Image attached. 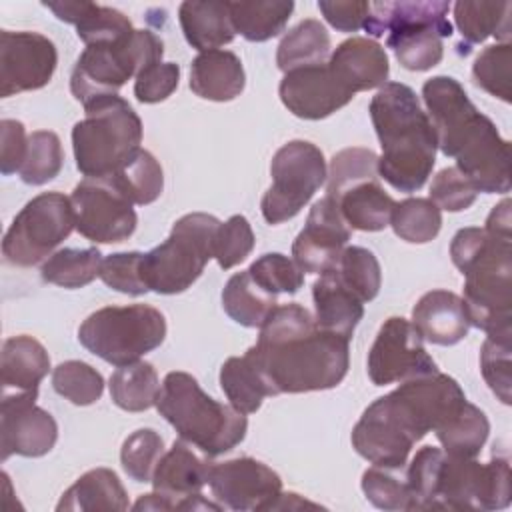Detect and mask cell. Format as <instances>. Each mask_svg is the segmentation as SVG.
I'll return each mask as SVG.
<instances>
[{"label":"cell","instance_id":"1","mask_svg":"<svg viewBox=\"0 0 512 512\" xmlns=\"http://www.w3.org/2000/svg\"><path fill=\"white\" fill-rule=\"evenodd\" d=\"M246 356L270 396L336 388L350 366V340L320 328L302 304H278Z\"/></svg>","mask_w":512,"mask_h":512},{"label":"cell","instance_id":"2","mask_svg":"<svg viewBox=\"0 0 512 512\" xmlns=\"http://www.w3.org/2000/svg\"><path fill=\"white\" fill-rule=\"evenodd\" d=\"M464 404V390L448 374L400 382L362 412L350 436L352 446L370 464L402 468L414 444L454 418Z\"/></svg>","mask_w":512,"mask_h":512},{"label":"cell","instance_id":"3","mask_svg":"<svg viewBox=\"0 0 512 512\" xmlns=\"http://www.w3.org/2000/svg\"><path fill=\"white\" fill-rule=\"evenodd\" d=\"M426 114L444 156L472 182L476 192L510 190V146L494 122L476 110L462 84L452 76H434L422 86Z\"/></svg>","mask_w":512,"mask_h":512},{"label":"cell","instance_id":"4","mask_svg":"<svg viewBox=\"0 0 512 512\" xmlns=\"http://www.w3.org/2000/svg\"><path fill=\"white\" fill-rule=\"evenodd\" d=\"M406 482L410 510H500L512 498L510 462L496 454L480 464L422 446L406 468Z\"/></svg>","mask_w":512,"mask_h":512},{"label":"cell","instance_id":"5","mask_svg":"<svg viewBox=\"0 0 512 512\" xmlns=\"http://www.w3.org/2000/svg\"><path fill=\"white\" fill-rule=\"evenodd\" d=\"M370 118L382 146L378 176L400 192L420 190L436 162V132L416 92L386 82L370 102Z\"/></svg>","mask_w":512,"mask_h":512},{"label":"cell","instance_id":"6","mask_svg":"<svg viewBox=\"0 0 512 512\" xmlns=\"http://www.w3.org/2000/svg\"><path fill=\"white\" fill-rule=\"evenodd\" d=\"M454 266L464 276V310L470 326L512 336V240L484 228H462L450 244Z\"/></svg>","mask_w":512,"mask_h":512},{"label":"cell","instance_id":"7","mask_svg":"<svg viewBox=\"0 0 512 512\" xmlns=\"http://www.w3.org/2000/svg\"><path fill=\"white\" fill-rule=\"evenodd\" d=\"M156 410L174 426L178 436L206 456H220L236 448L248 430L246 414L208 396L188 372H168Z\"/></svg>","mask_w":512,"mask_h":512},{"label":"cell","instance_id":"8","mask_svg":"<svg viewBox=\"0 0 512 512\" xmlns=\"http://www.w3.org/2000/svg\"><path fill=\"white\" fill-rule=\"evenodd\" d=\"M448 10L450 4L442 0L370 2L364 30L372 38L386 34V46L392 48L400 66L424 72L440 64L442 40L452 36Z\"/></svg>","mask_w":512,"mask_h":512},{"label":"cell","instance_id":"9","mask_svg":"<svg viewBox=\"0 0 512 512\" xmlns=\"http://www.w3.org/2000/svg\"><path fill=\"white\" fill-rule=\"evenodd\" d=\"M142 142V120L118 94L84 104V118L72 128L76 168L86 178L112 176Z\"/></svg>","mask_w":512,"mask_h":512},{"label":"cell","instance_id":"10","mask_svg":"<svg viewBox=\"0 0 512 512\" xmlns=\"http://www.w3.org/2000/svg\"><path fill=\"white\" fill-rule=\"evenodd\" d=\"M220 220L206 212L178 218L170 236L142 254L140 272L148 290L156 294H180L188 290L214 258V234Z\"/></svg>","mask_w":512,"mask_h":512},{"label":"cell","instance_id":"11","mask_svg":"<svg viewBox=\"0 0 512 512\" xmlns=\"http://www.w3.org/2000/svg\"><path fill=\"white\" fill-rule=\"evenodd\" d=\"M162 54L164 42L160 36L136 28L120 40L90 44L76 60L70 90L82 104L116 94L130 78H136L142 68L160 62Z\"/></svg>","mask_w":512,"mask_h":512},{"label":"cell","instance_id":"12","mask_svg":"<svg viewBox=\"0 0 512 512\" xmlns=\"http://www.w3.org/2000/svg\"><path fill=\"white\" fill-rule=\"evenodd\" d=\"M166 338L164 314L146 304L106 306L92 312L78 328V342L114 366L138 362Z\"/></svg>","mask_w":512,"mask_h":512},{"label":"cell","instance_id":"13","mask_svg":"<svg viewBox=\"0 0 512 512\" xmlns=\"http://www.w3.org/2000/svg\"><path fill=\"white\" fill-rule=\"evenodd\" d=\"M272 184L262 196L260 210L268 224L294 218L326 182L328 168L322 150L306 140H290L270 162Z\"/></svg>","mask_w":512,"mask_h":512},{"label":"cell","instance_id":"14","mask_svg":"<svg viewBox=\"0 0 512 512\" xmlns=\"http://www.w3.org/2000/svg\"><path fill=\"white\" fill-rule=\"evenodd\" d=\"M76 228L72 202L60 192L34 196L12 220L2 240L4 260L14 266H34L48 258Z\"/></svg>","mask_w":512,"mask_h":512},{"label":"cell","instance_id":"15","mask_svg":"<svg viewBox=\"0 0 512 512\" xmlns=\"http://www.w3.org/2000/svg\"><path fill=\"white\" fill-rule=\"evenodd\" d=\"M70 202L76 230L92 242H124L136 230L134 204L108 178H84L74 186Z\"/></svg>","mask_w":512,"mask_h":512},{"label":"cell","instance_id":"16","mask_svg":"<svg viewBox=\"0 0 512 512\" xmlns=\"http://www.w3.org/2000/svg\"><path fill=\"white\" fill-rule=\"evenodd\" d=\"M366 366L374 386L406 382L438 372L436 362L424 348L420 332L402 316H390L380 326Z\"/></svg>","mask_w":512,"mask_h":512},{"label":"cell","instance_id":"17","mask_svg":"<svg viewBox=\"0 0 512 512\" xmlns=\"http://www.w3.org/2000/svg\"><path fill=\"white\" fill-rule=\"evenodd\" d=\"M58 52L52 40L38 32L0 34V96L44 88L56 70Z\"/></svg>","mask_w":512,"mask_h":512},{"label":"cell","instance_id":"18","mask_svg":"<svg viewBox=\"0 0 512 512\" xmlns=\"http://www.w3.org/2000/svg\"><path fill=\"white\" fill-rule=\"evenodd\" d=\"M208 486L214 500L228 510H270L282 492L280 476L264 462L242 456L212 464Z\"/></svg>","mask_w":512,"mask_h":512},{"label":"cell","instance_id":"19","mask_svg":"<svg viewBox=\"0 0 512 512\" xmlns=\"http://www.w3.org/2000/svg\"><path fill=\"white\" fill-rule=\"evenodd\" d=\"M58 440V424L50 412L36 406V394H2L0 450L2 460L12 454L38 458Z\"/></svg>","mask_w":512,"mask_h":512},{"label":"cell","instance_id":"20","mask_svg":"<svg viewBox=\"0 0 512 512\" xmlns=\"http://www.w3.org/2000/svg\"><path fill=\"white\" fill-rule=\"evenodd\" d=\"M350 234L352 230L344 222L336 202L324 196L314 202L304 228L292 242L294 262L302 272L322 274L338 264Z\"/></svg>","mask_w":512,"mask_h":512},{"label":"cell","instance_id":"21","mask_svg":"<svg viewBox=\"0 0 512 512\" xmlns=\"http://www.w3.org/2000/svg\"><path fill=\"white\" fill-rule=\"evenodd\" d=\"M278 94L288 112L304 120H322L354 98V94L336 80L328 64L286 72L280 80Z\"/></svg>","mask_w":512,"mask_h":512},{"label":"cell","instance_id":"22","mask_svg":"<svg viewBox=\"0 0 512 512\" xmlns=\"http://www.w3.org/2000/svg\"><path fill=\"white\" fill-rule=\"evenodd\" d=\"M212 462L198 456L186 440H174L172 448L156 464L152 486L172 502V510H198L200 490L208 484Z\"/></svg>","mask_w":512,"mask_h":512},{"label":"cell","instance_id":"23","mask_svg":"<svg viewBox=\"0 0 512 512\" xmlns=\"http://www.w3.org/2000/svg\"><path fill=\"white\" fill-rule=\"evenodd\" d=\"M326 64L336 80L352 94L382 88L390 74L386 50L376 40L362 36L340 42Z\"/></svg>","mask_w":512,"mask_h":512},{"label":"cell","instance_id":"24","mask_svg":"<svg viewBox=\"0 0 512 512\" xmlns=\"http://www.w3.org/2000/svg\"><path fill=\"white\" fill-rule=\"evenodd\" d=\"M412 324L422 340L438 346L458 344L470 330L464 302L450 290H430L420 296L412 308Z\"/></svg>","mask_w":512,"mask_h":512},{"label":"cell","instance_id":"25","mask_svg":"<svg viewBox=\"0 0 512 512\" xmlns=\"http://www.w3.org/2000/svg\"><path fill=\"white\" fill-rule=\"evenodd\" d=\"M312 298L316 324L350 340L364 316V302L342 282L336 268L320 274L312 284Z\"/></svg>","mask_w":512,"mask_h":512},{"label":"cell","instance_id":"26","mask_svg":"<svg viewBox=\"0 0 512 512\" xmlns=\"http://www.w3.org/2000/svg\"><path fill=\"white\" fill-rule=\"evenodd\" d=\"M50 370L46 348L32 336L20 334L4 340L0 354L2 394H36Z\"/></svg>","mask_w":512,"mask_h":512},{"label":"cell","instance_id":"27","mask_svg":"<svg viewBox=\"0 0 512 512\" xmlns=\"http://www.w3.org/2000/svg\"><path fill=\"white\" fill-rule=\"evenodd\" d=\"M244 84V66L230 50L200 52L190 64V90L204 100L230 102L242 94Z\"/></svg>","mask_w":512,"mask_h":512},{"label":"cell","instance_id":"28","mask_svg":"<svg viewBox=\"0 0 512 512\" xmlns=\"http://www.w3.org/2000/svg\"><path fill=\"white\" fill-rule=\"evenodd\" d=\"M44 6L52 10L58 20L74 24L78 38L86 46L114 42L134 30L130 18L110 6H100L86 0L44 2Z\"/></svg>","mask_w":512,"mask_h":512},{"label":"cell","instance_id":"29","mask_svg":"<svg viewBox=\"0 0 512 512\" xmlns=\"http://www.w3.org/2000/svg\"><path fill=\"white\" fill-rule=\"evenodd\" d=\"M332 200L336 202L350 230L362 232H378L390 226V216L396 206L392 196L380 186L378 178L356 182Z\"/></svg>","mask_w":512,"mask_h":512},{"label":"cell","instance_id":"30","mask_svg":"<svg viewBox=\"0 0 512 512\" xmlns=\"http://www.w3.org/2000/svg\"><path fill=\"white\" fill-rule=\"evenodd\" d=\"M178 20L186 42L200 52L230 44L236 36L230 22L228 2H182L178 8Z\"/></svg>","mask_w":512,"mask_h":512},{"label":"cell","instance_id":"31","mask_svg":"<svg viewBox=\"0 0 512 512\" xmlns=\"http://www.w3.org/2000/svg\"><path fill=\"white\" fill-rule=\"evenodd\" d=\"M510 2H468L454 4V22L462 36L456 46L460 54H468L474 44L496 36L500 42L510 40Z\"/></svg>","mask_w":512,"mask_h":512},{"label":"cell","instance_id":"32","mask_svg":"<svg viewBox=\"0 0 512 512\" xmlns=\"http://www.w3.org/2000/svg\"><path fill=\"white\" fill-rule=\"evenodd\" d=\"M126 490L110 468H94L82 474L60 498L56 510H126Z\"/></svg>","mask_w":512,"mask_h":512},{"label":"cell","instance_id":"33","mask_svg":"<svg viewBox=\"0 0 512 512\" xmlns=\"http://www.w3.org/2000/svg\"><path fill=\"white\" fill-rule=\"evenodd\" d=\"M276 306L278 296L264 290L248 270L230 276L222 290L224 312L246 328H260Z\"/></svg>","mask_w":512,"mask_h":512},{"label":"cell","instance_id":"34","mask_svg":"<svg viewBox=\"0 0 512 512\" xmlns=\"http://www.w3.org/2000/svg\"><path fill=\"white\" fill-rule=\"evenodd\" d=\"M330 34L320 20L306 18L296 24L278 44L276 64L286 74L296 68L326 64L330 58Z\"/></svg>","mask_w":512,"mask_h":512},{"label":"cell","instance_id":"35","mask_svg":"<svg viewBox=\"0 0 512 512\" xmlns=\"http://www.w3.org/2000/svg\"><path fill=\"white\" fill-rule=\"evenodd\" d=\"M230 22L236 34L250 42H266L278 36L294 12V2L284 0H252L228 2Z\"/></svg>","mask_w":512,"mask_h":512},{"label":"cell","instance_id":"36","mask_svg":"<svg viewBox=\"0 0 512 512\" xmlns=\"http://www.w3.org/2000/svg\"><path fill=\"white\" fill-rule=\"evenodd\" d=\"M108 180L138 206L152 204L164 188V172L158 160L144 148H138Z\"/></svg>","mask_w":512,"mask_h":512},{"label":"cell","instance_id":"37","mask_svg":"<svg viewBox=\"0 0 512 512\" xmlns=\"http://www.w3.org/2000/svg\"><path fill=\"white\" fill-rule=\"evenodd\" d=\"M160 380L150 362H132L118 366L110 376V398L126 412H144L156 406Z\"/></svg>","mask_w":512,"mask_h":512},{"label":"cell","instance_id":"38","mask_svg":"<svg viewBox=\"0 0 512 512\" xmlns=\"http://www.w3.org/2000/svg\"><path fill=\"white\" fill-rule=\"evenodd\" d=\"M434 432L446 454L458 458H476L488 440L490 422L478 406L466 400L460 412Z\"/></svg>","mask_w":512,"mask_h":512},{"label":"cell","instance_id":"39","mask_svg":"<svg viewBox=\"0 0 512 512\" xmlns=\"http://www.w3.org/2000/svg\"><path fill=\"white\" fill-rule=\"evenodd\" d=\"M102 260L104 258L98 248H62L44 260L40 276L48 284L76 290L100 276Z\"/></svg>","mask_w":512,"mask_h":512},{"label":"cell","instance_id":"40","mask_svg":"<svg viewBox=\"0 0 512 512\" xmlns=\"http://www.w3.org/2000/svg\"><path fill=\"white\" fill-rule=\"evenodd\" d=\"M220 388L234 406L242 414H252L262 406V400L270 396L262 376L250 358L232 356L220 368Z\"/></svg>","mask_w":512,"mask_h":512},{"label":"cell","instance_id":"41","mask_svg":"<svg viewBox=\"0 0 512 512\" xmlns=\"http://www.w3.org/2000/svg\"><path fill=\"white\" fill-rule=\"evenodd\" d=\"M390 226L400 240L426 244L438 236L442 228V212L430 198H406L396 202Z\"/></svg>","mask_w":512,"mask_h":512},{"label":"cell","instance_id":"42","mask_svg":"<svg viewBox=\"0 0 512 512\" xmlns=\"http://www.w3.org/2000/svg\"><path fill=\"white\" fill-rule=\"evenodd\" d=\"M64 164L60 138L50 130H36L28 136V150L20 168V178L26 184L42 186L58 176Z\"/></svg>","mask_w":512,"mask_h":512},{"label":"cell","instance_id":"43","mask_svg":"<svg viewBox=\"0 0 512 512\" xmlns=\"http://www.w3.org/2000/svg\"><path fill=\"white\" fill-rule=\"evenodd\" d=\"M52 388L76 406H90L104 392L102 374L86 362L66 360L52 370Z\"/></svg>","mask_w":512,"mask_h":512},{"label":"cell","instance_id":"44","mask_svg":"<svg viewBox=\"0 0 512 512\" xmlns=\"http://www.w3.org/2000/svg\"><path fill=\"white\" fill-rule=\"evenodd\" d=\"M342 282L366 304L380 292L382 272L376 256L362 246H348L342 250L338 264L334 266Z\"/></svg>","mask_w":512,"mask_h":512},{"label":"cell","instance_id":"45","mask_svg":"<svg viewBox=\"0 0 512 512\" xmlns=\"http://www.w3.org/2000/svg\"><path fill=\"white\" fill-rule=\"evenodd\" d=\"M364 496L380 510H410L406 468L372 464L362 474Z\"/></svg>","mask_w":512,"mask_h":512},{"label":"cell","instance_id":"46","mask_svg":"<svg viewBox=\"0 0 512 512\" xmlns=\"http://www.w3.org/2000/svg\"><path fill=\"white\" fill-rule=\"evenodd\" d=\"M472 78L476 86L486 90L488 94L510 102V82H512V46L510 42H498L486 46L474 66Z\"/></svg>","mask_w":512,"mask_h":512},{"label":"cell","instance_id":"47","mask_svg":"<svg viewBox=\"0 0 512 512\" xmlns=\"http://www.w3.org/2000/svg\"><path fill=\"white\" fill-rule=\"evenodd\" d=\"M378 156L368 148H344L332 156L328 170L326 196L334 198L348 186L362 180H376Z\"/></svg>","mask_w":512,"mask_h":512},{"label":"cell","instance_id":"48","mask_svg":"<svg viewBox=\"0 0 512 512\" xmlns=\"http://www.w3.org/2000/svg\"><path fill=\"white\" fill-rule=\"evenodd\" d=\"M164 454V440L152 428H140L132 432L120 450V462L124 472L136 482H152L158 460Z\"/></svg>","mask_w":512,"mask_h":512},{"label":"cell","instance_id":"49","mask_svg":"<svg viewBox=\"0 0 512 512\" xmlns=\"http://www.w3.org/2000/svg\"><path fill=\"white\" fill-rule=\"evenodd\" d=\"M248 272L264 290L274 296L296 294L304 284V272L300 266L280 252L262 254L250 264Z\"/></svg>","mask_w":512,"mask_h":512},{"label":"cell","instance_id":"50","mask_svg":"<svg viewBox=\"0 0 512 512\" xmlns=\"http://www.w3.org/2000/svg\"><path fill=\"white\" fill-rule=\"evenodd\" d=\"M512 336L488 334L480 350V368L490 390L502 400V404L512 402V374H510V350Z\"/></svg>","mask_w":512,"mask_h":512},{"label":"cell","instance_id":"51","mask_svg":"<svg viewBox=\"0 0 512 512\" xmlns=\"http://www.w3.org/2000/svg\"><path fill=\"white\" fill-rule=\"evenodd\" d=\"M254 248V232L246 216L234 214L220 222L214 234V258L222 270H230Z\"/></svg>","mask_w":512,"mask_h":512},{"label":"cell","instance_id":"52","mask_svg":"<svg viewBox=\"0 0 512 512\" xmlns=\"http://www.w3.org/2000/svg\"><path fill=\"white\" fill-rule=\"evenodd\" d=\"M142 252H116L102 260L100 266V280L122 294L128 296H142L148 290L140 272Z\"/></svg>","mask_w":512,"mask_h":512},{"label":"cell","instance_id":"53","mask_svg":"<svg viewBox=\"0 0 512 512\" xmlns=\"http://www.w3.org/2000/svg\"><path fill=\"white\" fill-rule=\"evenodd\" d=\"M476 196H478L476 188L456 166L444 168L432 178L430 200L440 210L462 212L474 204Z\"/></svg>","mask_w":512,"mask_h":512},{"label":"cell","instance_id":"54","mask_svg":"<svg viewBox=\"0 0 512 512\" xmlns=\"http://www.w3.org/2000/svg\"><path fill=\"white\" fill-rule=\"evenodd\" d=\"M180 82V66L174 62H154L138 72L134 78V96L142 104H156L166 100Z\"/></svg>","mask_w":512,"mask_h":512},{"label":"cell","instance_id":"55","mask_svg":"<svg viewBox=\"0 0 512 512\" xmlns=\"http://www.w3.org/2000/svg\"><path fill=\"white\" fill-rule=\"evenodd\" d=\"M28 150L26 128L18 120L4 118L0 122V170L4 176L20 172Z\"/></svg>","mask_w":512,"mask_h":512},{"label":"cell","instance_id":"56","mask_svg":"<svg viewBox=\"0 0 512 512\" xmlns=\"http://www.w3.org/2000/svg\"><path fill=\"white\" fill-rule=\"evenodd\" d=\"M318 8L332 28H336L340 32H356V30L364 28V22L370 12V2H364V0H346V2L320 0Z\"/></svg>","mask_w":512,"mask_h":512},{"label":"cell","instance_id":"57","mask_svg":"<svg viewBox=\"0 0 512 512\" xmlns=\"http://www.w3.org/2000/svg\"><path fill=\"white\" fill-rule=\"evenodd\" d=\"M484 230L498 238L512 240V220H510V200L508 198H504L498 206L492 208V212L486 218Z\"/></svg>","mask_w":512,"mask_h":512},{"label":"cell","instance_id":"58","mask_svg":"<svg viewBox=\"0 0 512 512\" xmlns=\"http://www.w3.org/2000/svg\"><path fill=\"white\" fill-rule=\"evenodd\" d=\"M284 508L294 510V508H320V506L314 504V502L302 500V498H300L298 494H294V492H280L278 498L272 502L270 510H284Z\"/></svg>","mask_w":512,"mask_h":512}]
</instances>
